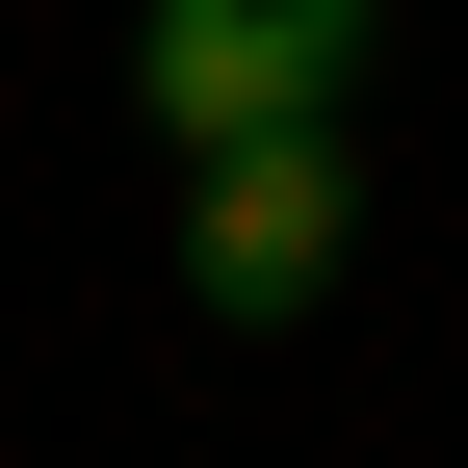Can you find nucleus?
<instances>
[{"instance_id": "nucleus-2", "label": "nucleus", "mask_w": 468, "mask_h": 468, "mask_svg": "<svg viewBox=\"0 0 468 468\" xmlns=\"http://www.w3.org/2000/svg\"><path fill=\"white\" fill-rule=\"evenodd\" d=\"M390 0H156L131 27V104L156 131H286V104H365Z\"/></svg>"}, {"instance_id": "nucleus-1", "label": "nucleus", "mask_w": 468, "mask_h": 468, "mask_svg": "<svg viewBox=\"0 0 468 468\" xmlns=\"http://www.w3.org/2000/svg\"><path fill=\"white\" fill-rule=\"evenodd\" d=\"M338 261H365V131L338 104H286V131H183V286L234 338H313Z\"/></svg>"}]
</instances>
